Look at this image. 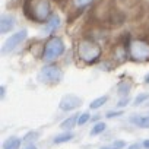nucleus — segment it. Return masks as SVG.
I'll use <instances>...</instances> for the list:
<instances>
[{"instance_id": "obj_29", "label": "nucleus", "mask_w": 149, "mask_h": 149, "mask_svg": "<svg viewBox=\"0 0 149 149\" xmlns=\"http://www.w3.org/2000/svg\"><path fill=\"white\" fill-rule=\"evenodd\" d=\"M26 149H37V148H35V146H34V145H31V146H28V148H26Z\"/></svg>"}, {"instance_id": "obj_10", "label": "nucleus", "mask_w": 149, "mask_h": 149, "mask_svg": "<svg viewBox=\"0 0 149 149\" xmlns=\"http://www.w3.org/2000/svg\"><path fill=\"white\" fill-rule=\"evenodd\" d=\"M58 26H60V18H58L57 15H51V16H50V19L45 22V29H47L48 32L56 31Z\"/></svg>"}, {"instance_id": "obj_24", "label": "nucleus", "mask_w": 149, "mask_h": 149, "mask_svg": "<svg viewBox=\"0 0 149 149\" xmlns=\"http://www.w3.org/2000/svg\"><path fill=\"white\" fill-rule=\"evenodd\" d=\"M5 95H6V86L2 85V88H0V97H2V100L5 98Z\"/></svg>"}, {"instance_id": "obj_21", "label": "nucleus", "mask_w": 149, "mask_h": 149, "mask_svg": "<svg viewBox=\"0 0 149 149\" xmlns=\"http://www.w3.org/2000/svg\"><path fill=\"white\" fill-rule=\"evenodd\" d=\"M35 137H38V133H37V132L28 133V134L25 136V142H31V140H35Z\"/></svg>"}, {"instance_id": "obj_16", "label": "nucleus", "mask_w": 149, "mask_h": 149, "mask_svg": "<svg viewBox=\"0 0 149 149\" xmlns=\"http://www.w3.org/2000/svg\"><path fill=\"white\" fill-rule=\"evenodd\" d=\"M104 130H105V123L100 121V123H97V124L92 127V130H91V134H92V136H95V134H100V133H102Z\"/></svg>"}, {"instance_id": "obj_22", "label": "nucleus", "mask_w": 149, "mask_h": 149, "mask_svg": "<svg viewBox=\"0 0 149 149\" xmlns=\"http://www.w3.org/2000/svg\"><path fill=\"white\" fill-rule=\"evenodd\" d=\"M118 116H123V113L121 111H110V113L105 114L107 118H113V117H118Z\"/></svg>"}, {"instance_id": "obj_7", "label": "nucleus", "mask_w": 149, "mask_h": 149, "mask_svg": "<svg viewBox=\"0 0 149 149\" xmlns=\"http://www.w3.org/2000/svg\"><path fill=\"white\" fill-rule=\"evenodd\" d=\"M81 105H82L81 98L76 97V95H73V94L64 95V97L61 98L60 104H58L60 110H63V111H72V110L78 108V107H81Z\"/></svg>"}, {"instance_id": "obj_11", "label": "nucleus", "mask_w": 149, "mask_h": 149, "mask_svg": "<svg viewBox=\"0 0 149 149\" xmlns=\"http://www.w3.org/2000/svg\"><path fill=\"white\" fill-rule=\"evenodd\" d=\"M21 146V139L19 137H9L5 143H3V149H19Z\"/></svg>"}, {"instance_id": "obj_20", "label": "nucleus", "mask_w": 149, "mask_h": 149, "mask_svg": "<svg viewBox=\"0 0 149 149\" xmlns=\"http://www.w3.org/2000/svg\"><path fill=\"white\" fill-rule=\"evenodd\" d=\"M111 146H113L114 149H121V148L126 146V142H123V140H116V142L111 143Z\"/></svg>"}, {"instance_id": "obj_25", "label": "nucleus", "mask_w": 149, "mask_h": 149, "mask_svg": "<svg viewBox=\"0 0 149 149\" xmlns=\"http://www.w3.org/2000/svg\"><path fill=\"white\" fill-rule=\"evenodd\" d=\"M129 149H140V145L139 143H133V145L129 146Z\"/></svg>"}, {"instance_id": "obj_5", "label": "nucleus", "mask_w": 149, "mask_h": 149, "mask_svg": "<svg viewBox=\"0 0 149 149\" xmlns=\"http://www.w3.org/2000/svg\"><path fill=\"white\" fill-rule=\"evenodd\" d=\"M50 15V3L48 0H35L32 3V15L31 18L37 22H44Z\"/></svg>"}, {"instance_id": "obj_28", "label": "nucleus", "mask_w": 149, "mask_h": 149, "mask_svg": "<svg viewBox=\"0 0 149 149\" xmlns=\"http://www.w3.org/2000/svg\"><path fill=\"white\" fill-rule=\"evenodd\" d=\"M145 82H146V84H149V74H146V78H145Z\"/></svg>"}, {"instance_id": "obj_6", "label": "nucleus", "mask_w": 149, "mask_h": 149, "mask_svg": "<svg viewBox=\"0 0 149 149\" xmlns=\"http://www.w3.org/2000/svg\"><path fill=\"white\" fill-rule=\"evenodd\" d=\"M26 35H28V31H26V29H21V31L12 34V35L5 41V44L2 45V53H3V54H8V53L13 51L21 42H24V41L26 40Z\"/></svg>"}, {"instance_id": "obj_14", "label": "nucleus", "mask_w": 149, "mask_h": 149, "mask_svg": "<svg viewBox=\"0 0 149 149\" xmlns=\"http://www.w3.org/2000/svg\"><path fill=\"white\" fill-rule=\"evenodd\" d=\"M70 139H73V133L66 132V133H61V134L56 136V137H54V143H56V145H58V143H64V142H69Z\"/></svg>"}, {"instance_id": "obj_1", "label": "nucleus", "mask_w": 149, "mask_h": 149, "mask_svg": "<svg viewBox=\"0 0 149 149\" xmlns=\"http://www.w3.org/2000/svg\"><path fill=\"white\" fill-rule=\"evenodd\" d=\"M101 47L95 42H92L91 40H84L79 42L78 45V56L81 60H84L85 63H95L100 57H101Z\"/></svg>"}, {"instance_id": "obj_27", "label": "nucleus", "mask_w": 149, "mask_h": 149, "mask_svg": "<svg viewBox=\"0 0 149 149\" xmlns=\"http://www.w3.org/2000/svg\"><path fill=\"white\" fill-rule=\"evenodd\" d=\"M100 149H114L113 146H102V148H100Z\"/></svg>"}, {"instance_id": "obj_9", "label": "nucleus", "mask_w": 149, "mask_h": 149, "mask_svg": "<svg viewBox=\"0 0 149 149\" xmlns=\"http://www.w3.org/2000/svg\"><path fill=\"white\" fill-rule=\"evenodd\" d=\"M130 123L142 129H149V116H132Z\"/></svg>"}, {"instance_id": "obj_4", "label": "nucleus", "mask_w": 149, "mask_h": 149, "mask_svg": "<svg viewBox=\"0 0 149 149\" xmlns=\"http://www.w3.org/2000/svg\"><path fill=\"white\" fill-rule=\"evenodd\" d=\"M130 56L137 61L149 60V42L142 40H134L130 42Z\"/></svg>"}, {"instance_id": "obj_18", "label": "nucleus", "mask_w": 149, "mask_h": 149, "mask_svg": "<svg viewBox=\"0 0 149 149\" xmlns=\"http://www.w3.org/2000/svg\"><path fill=\"white\" fill-rule=\"evenodd\" d=\"M89 118H91V116H89L88 113H84V114H81V116L78 117V124H79V126H84L85 123H88Z\"/></svg>"}, {"instance_id": "obj_12", "label": "nucleus", "mask_w": 149, "mask_h": 149, "mask_svg": "<svg viewBox=\"0 0 149 149\" xmlns=\"http://www.w3.org/2000/svg\"><path fill=\"white\" fill-rule=\"evenodd\" d=\"M78 123V117H74V116H72V117H69V118H66L61 124H60V127L63 129V130H70L72 127H74V124Z\"/></svg>"}, {"instance_id": "obj_17", "label": "nucleus", "mask_w": 149, "mask_h": 149, "mask_svg": "<svg viewBox=\"0 0 149 149\" xmlns=\"http://www.w3.org/2000/svg\"><path fill=\"white\" fill-rule=\"evenodd\" d=\"M74 2V6L76 8H79V9H82V8H86V6H89L94 0H73Z\"/></svg>"}, {"instance_id": "obj_26", "label": "nucleus", "mask_w": 149, "mask_h": 149, "mask_svg": "<svg viewBox=\"0 0 149 149\" xmlns=\"http://www.w3.org/2000/svg\"><path fill=\"white\" fill-rule=\"evenodd\" d=\"M143 146L146 148V149H149V140L146 139V140H143Z\"/></svg>"}, {"instance_id": "obj_15", "label": "nucleus", "mask_w": 149, "mask_h": 149, "mask_svg": "<svg viewBox=\"0 0 149 149\" xmlns=\"http://www.w3.org/2000/svg\"><path fill=\"white\" fill-rule=\"evenodd\" d=\"M130 89H132V84H130V82H121V84L118 85V88H117V92H118L120 95L126 97V95H129Z\"/></svg>"}, {"instance_id": "obj_13", "label": "nucleus", "mask_w": 149, "mask_h": 149, "mask_svg": "<svg viewBox=\"0 0 149 149\" xmlns=\"http://www.w3.org/2000/svg\"><path fill=\"white\" fill-rule=\"evenodd\" d=\"M107 101H108V97H105V95H104V97H100V98L94 100V101L89 104V108H91V110H98V108L102 107Z\"/></svg>"}, {"instance_id": "obj_2", "label": "nucleus", "mask_w": 149, "mask_h": 149, "mask_svg": "<svg viewBox=\"0 0 149 149\" xmlns=\"http://www.w3.org/2000/svg\"><path fill=\"white\" fill-rule=\"evenodd\" d=\"M64 53V42L61 41V38L58 37H51L45 47H44V53H42V58L45 61H53L57 57H60Z\"/></svg>"}, {"instance_id": "obj_23", "label": "nucleus", "mask_w": 149, "mask_h": 149, "mask_svg": "<svg viewBox=\"0 0 149 149\" xmlns=\"http://www.w3.org/2000/svg\"><path fill=\"white\" fill-rule=\"evenodd\" d=\"M127 104H129V98L126 97V98H123V100H120V101L117 102V107H120V108H121V107H126Z\"/></svg>"}, {"instance_id": "obj_19", "label": "nucleus", "mask_w": 149, "mask_h": 149, "mask_svg": "<svg viewBox=\"0 0 149 149\" xmlns=\"http://www.w3.org/2000/svg\"><path fill=\"white\" fill-rule=\"evenodd\" d=\"M148 98H149V94H148V92H146V94H140V95H137V97H136L134 102H136V104H143Z\"/></svg>"}, {"instance_id": "obj_3", "label": "nucleus", "mask_w": 149, "mask_h": 149, "mask_svg": "<svg viewBox=\"0 0 149 149\" xmlns=\"http://www.w3.org/2000/svg\"><path fill=\"white\" fill-rule=\"evenodd\" d=\"M38 78L41 82H45V84H57L63 78V72L60 67H57L54 64H48L41 69Z\"/></svg>"}, {"instance_id": "obj_8", "label": "nucleus", "mask_w": 149, "mask_h": 149, "mask_svg": "<svg viewBox=\"0 0 149 149\" xmlns=\"http://www.w3.org/2000/svg\"><path fill=\"white\" fill-rule=\"evenodd\" d=\"M15 24H16V21H15V18L12 15H3L2 16V21H0V32L6 34V32L12 31L13 26H15Z\"/></svg>"}]
</instances>
